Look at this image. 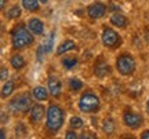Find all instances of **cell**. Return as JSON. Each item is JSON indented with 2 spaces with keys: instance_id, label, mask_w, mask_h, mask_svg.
I'll list each match as a JSON object with an SVG mask.
<instances>
[{
  "instance_id": "6da1fadb",
  "label": "cell",
  "mask_w": 149,
  "mask_h": 139,
  "mask_svg": "<svg viewBox=\"0 0 149 139\" xmlns=\"http://www.w3.org/2000/svg\"><path fill=\"white\" fill-rule=\"evenodd\" d=\"M65 123V110L57 103H51L46 113V128L51 135H55Z\"/></svg>"
},
{
  "instance_id": "7a4b0ae2",
  "label": "cell",
  "mask_w": 149,
  "mask_h": 139,
  "mask_svg": "<svg viewBox=\"0 0 149 139\" xmlns=\"http://www.w3.org/2000/svg\"><path fill=\"white\" fill-rule=\"evenodd\" d=\"M35 43V35L28 25H18L11 30V46L14 50H24Z\"/></svg>"
},
{
  "instance_id": "3957f363",
  "label": "cell",
  "mask_w": 149,
  "mask_h": 139,
  "mask_svg": "<svg viewBox=\"0 0 149 139\" xmlns=\"http://www.w3.org/2000/svg\"><path fill=\"white\" fill-rule=\"evenodd\" d=\"M32 107V96L29 92H21L8 102V110L13 114H25Z\"/></svg>"
},
{
  "instance_id": "277c9868",
  "label": "cell",
  "mask_w": 149,
  "mask_h": 139,
  "mask_svg": "<svg viewBox=\"0 0 149 139\" xmlns=\"http://www.w3.org/2000/svg\"><path fill=\"white\" fill-rule=\"evenodd\" d=\"M101 107V99L93 91H86L79 99V109L83 113H97Z\"/></svg>"
},
{
  "instance_id": "5b68a950",
  "label": "cell",
  "mask_w": 149,
  "mask_h": 139,
  "mask_svg": "<svg viewBox=\"0 0 149 139\" xmlns=\"http://www.w3.org/2000/svg\"><path fill=\"white\" fill-rule=\"evenodd\" d=\"M137 62L131 54H122L116 59V69L123 76H131L135 72Z\"/></svg>"
},
{
  "instance_id": "8992f818",
  "label": "cell",
  "mask_w": 149,
  "mask_h": 139,
  "mask_svg": "<svg viewBox=\"0 0 149 139\" xmlns=\"http://www.w3.org/2000/svg\"><path fill=\"white\" fill-rule=\"evenodd\" d=\"M101 40H102V44L108 48H115L117 47V44L120 43V36L119 33L112 29V28H104L102 29V33H101Z\"/></svg>"
},
{
  "instance_id": "52a82bcc",
  "label": "cell",
  "mask_w": 149,
  "mask_h": 139,
  "mask_svg": "<svg viewBox=\"0 0 149 139\" xmlns=\"http://www.w3.org/2000/svg\"><path fill=\"white\" fill-rule=\"evenodd\" d=\"M123 123L126 127L131 129H137L144 124V117L139 113L134 112H124L123 113Z\"/></svg>"
},
{
  "instance_id": "ba28073f",
  "label": "cell",
  "mask_w": 149,
  "mask_h": 139,
  "mask_svg": "<svg viewBox=\"0 0 149 139\" xmlns=\"http://www.w3.org/2000/svg\"><path fill=\"white\" fill-rule=\"evenodd\" d=\"M46 107L43 106L42 103H36V105H32L31 110H29V120L33 125H37L39 123H42L43 117L46 116Z\"/></svg>"
},
{
  "instance_id": "9c48e42d",
  "label": "cell",
  "mask_w": 149,
  "mask_h": 139,
  "mask_svg": "<svg viewBox=\"0 0 149 139\" xmlns=\"http://www.w3.org/2000/svg\"><path fill=\"white\" fill-rule=\"evenodd\" d=\"M87 14L91 19H100L107 14V6L104 3H93L87 7Z\"/></svg>"
},
{
  "instance_id": "30bf717a",
  "label": "cell",
  "mask_w": 149,
  "mask_h": 139,
  "mask_svg": "<svg viewBox=\"0 0 149 139\" xmlns=\"http://www.w3.org/2000/svg\"><path fill=\"white\" fill-rule=\"evenodd\" d=\"M47 88L50 94H51V96H54V98H59L61 94H62V84H61L58 77H55V76H50L48 77Z\"/></svg>"
},
{
  "instance_id": "8fae6325",
  "label": "cell",
  "mask_w": 149,
  "mask_h": 139,
  "mask_svg": "<svg viewBox=\"0 0 149 139\" xmlns=\"http://www.w3.org/2000/svg\"><path fill=\"white\" fill-rule=\"evenodd\" d=\"M26 25L35 36H40V35H43V32H44V22H43L40 18L33 17L31 19H28Z\"/></svg>"
},
{
  "instance_id": "7c38bea8",
  "label": "cell",
  "mask_w": 149,
  "mask_h": 139,
  "mask_svg": "<svg viewBox=\"0 0 149 139\" xmlns=\"http://www.w3.org/2000/svg\"><path fill=\"white\" fill-rule=\"evenodd\" d=\"M111 65L107 64V62H98V64L94 66V75L97 77H100V79H104V77H107L108 75H111Z\"/></svg>"
},
{
  "instance_id": "4fadbf2b",
  "label": "cell",
  "mask_w": 149,
  "mask_h": 139,
  "mask_svg": "<svg viewBox=\"0 0 149 139\" xmlns=\"http://www.w3.org/2000/svg\"><path fill=\"white\" fill-rule=\"evenodd\" d=\"M109 22H111L113 26L120 28V29H123V28H126L128 25L127 17H124L123 14H120V12H115V14H112Z\"/></svg>"
},
{
  "instance_id": "5bb4252c",
  "label": "cell",
  "mask_w": 149,
  "mask_h": 139,
  "mask_svg": "<svg viewBox=\"0 0 149 139\" xmlns=\"http://www.w3.org/2000/svg\"><path fill=\"white\" fill-rule=\"evenodd\" d=\"M32 94H33V98H35L36 101L43 102V101H47L48 99L50 91H48V88H44V87H42V86H37L33 88Z\"/></svg>"
},
{
  "instance_id": "9a60e30c",
  "label": "cell",
  "mask_w": 149,
  "mask_h": 139,
  "mask_svg": "<svg viewBox=\"0 0 149 139\" xmlns=\"http://www.w3.org/2000/svg\"><path fill=\"white\" fill-rule=\"evenodd\" d=\"M10 65L15 70H21V69H24V68H25L26 61H25V58L22 57L21 54H14V55L10 58Z\"/></svg>"
},
{
  "instance_id": "2e32d148",
  "label": "cell",
  "mask_w": 149,
  "mask_h": 139,
  "mask_svg": "<svg viewBox=\"0 0 149 139\" xmlns=\"http://www.w3.org/2000/svg\"><path fill=\"white\" fill-rule=\"evenodd\" d=\"M115 129H116V123L112 117H107L102 123V131L107 135H112L115 134Z\"/></svg>"
},
{
  "instance_id": "e0dca14e",
  "label": "cell",
  "mask_w": 149,
  "mask_h": 139,
  "mask_svg": "<svg viewBox=\"0 0 149 139\" xmlns=\"http://www.w3.org/2000/svg\"><path fill=\"white\" fill-rule=\"evenodd\" d=\"M74 48H76V43H74L73 40H65L64 43L61 44V46H58V48H57V55L59 57V55L68 53V51H72Z\"/></svg>"
},
{
  "instance_id": "ac0fdd59",
  "label": "cell",
  "mask_w": 149,
  "mask_h": 139,
  "mask_svg": "<svg viewBox=\"0 0 149 139\" xmlns=\"http://www.w3.org/2000/svg\"><path fill=\"white\" fill-rule=\"evenodd\" d=\"M40 1L39 0H22V7L29 12H36L40 8Z\"/></svg>"
},
{
  "instance_id": "d6986e66",
  "label": "cell",
  "mask_w": 149,
  "mask_h": 139,
  "mask_svg": "<svg viewBox=\"0 0 149 139\" xmlns=\"http://www.w3.org/2000/svg\"><path fill=\"white\" fill-rule=\"evenodd\" d=\"M15 90V84H14V81H4V84H3V88H1V98L6 99V98H8V96L14 92Z\"/></svg>"
},
{
  "instance_id": "ffe728a7",
  "label": "cell",
  "mask_w": 149,
  "mask_h": 139,
  "mask_svg": "<svg viewBox=\"0 0 149 139\" xmlns=\"http://www.w3.org/2000/svg\"><path fill=\"white\" fill-rule=\"evenodd\" d=\"M77 64H79L77 57H65V58H62V66L68 70L74 69L77 66Z\"/></svg>"
},
{
  "instance_id": "44dd1931",
  "label": "cell",
  "mask_w": 149,
  "mask_h": 139,
  "mask_svg": "<svg viewBox=\"0 0 149 139\" xmlns=\"http://www.w3.org/2000/svg\"><path fill=\"white\" fill-rule=\"evenodd\" d=\"M83 87H84V84H83V81L80 80L79 77H70V79H69V88H70V91L77 92V91H80V90H83Z\"/></svg>"
},
{
  "instance_id": "7402d4cb",
  "label": "cell",
  "mask_w": 149,
  "mask_h": 139,
  "mask_svg": "<svg viewBox=\"0 0 149 139\" xmlns=\"http://www.w3.org/2000/svg\"><path fill=\"white\" fill-rule=\"evenodd\" d=\"M22 14V10L19 6H13L10 10L6 12V17H7V19H18Z\"/></svg>"
},
{
  "instance_id": "603a6c76",
  "label": "cell",
  "mask_w": 149,
  "mask_h": 139,
  "mask_svg": "<svg viewBox=\"0 0 149 139\" xmlns=\"http://www.w3.org/2000/svg\"><path fill=\"white\" fill-rule=\"evenodd\" d=\"M69 125L72 129H79V128H83L84 121H83V118L77 117V116H73V117H70V120H69Z\"/></svg>"
},
{
  "instance_id": "cb8c5ba5",
  "label": "cell",
  "mask_w": 149,
  "mask_h": 139,
  "mask_svg": "<svg viewBox=\"0 0 149 139\" xmlns=\"http://www.w3.org/2000/svg\"><path fill=\"white\" fill-rule=\"evenodd\" d=\"M15 134L17 136H25V134H26V125H25V123L18 121V124L15 125Z\"/></svg>"
},
{
  "instance_id": "d4e9b609",
  "label": "cell",
  "mask_w": 149,
  "mask_h": 139,
  "mask_svg": "<svg viewBox=\"0 0 149 139\" xmlns=\"http://www.w3.org/2000/svg\"><path fill=\"white\" fill-rule=\"evenodd\" d=\"M53 43H54V33H50V36L47 37L46 40V43L43 44L44 46V50H46V53H51V50H53Z\"/></svg>"
},
{
  "instance_id": "484cf974",
  "label": "cell",
  "mask_w": 149,
  "mask_h": 139,
  "mask_svg": "<svg viewBox=\"0 0 149 139\" xmlns=\"http://www.w3.org/2000/svg\"><path fill=\"white\" fill-rule=\"evenodd\" d=\"M7 77H8V69L6 66H1V69H0V79H1V81H7Z\"/></svg>"
},
{
  "instance_id": "4316f807",
  "label": "cell",
  "mask_w": 149,
  "mask_h": 139,
  "mask_svg": "<svg viewBox=\"0 0 149 139\" xmlns=\"http://www.w3.org/2000/svg\"><path fill=\"white\" fill-rule=\"evenodd\" d=\"M65 138L66 139H77L79 138V135L76 134V132H74V129H73V131H68V132L65 134Z\"/></svg>"
},
{
  "instance_id": "83f0119b",
  "label": "cell",
  "mask_w": 149,
  "mask_h": 139,
  "mask_svg": "<svg viewBox=\"0 0 149 139\" xmlns=\"http://www.w3.org/2000/svg\"><path fill=\"white\" fill-rule=\"evenodd\" d=\"M141 138L142 139H149V129H145L144 132L141 134Z\"/></svg>"
},
{
  "instance_id": "f1b7e54d",
  "label": "cell",
  "mask_w": 149,
  "mask_h": 139,
  "mask_svg": "<svg viewBox=\"0 0 149 139\" xmlns=\"http://www.w3.org/2000/svg\"><path fill=\"white\" fill-rule=\"evenodd\" d=\"M0 138H1V139L6 138V129L4 128H1V131H0Z\"/></svg>"
},
{
  "instance_id": "f546056e",
  "label": "cell",
  "mask_w": 149,
  "mask_h": 139,
  "mask_svg": "<svg viewBox=\"0 0 149 139\" xmlns=\"http://www.w3.org/2000/svg\"><path fill=\"white\" fill-rule=\"evenodd\" d=\"M6 3H7V0H1V3H0V7H1V10H4V8H6Z\"/></svg>"
},
{
  "instance_id": "4dcf8cb0",
  "label": "cell",
  "mask_w": 149,
  "mask_h": 139,
  "mask_svg": "<svg viewBox=\"0 0 149 139\" xmlns=\"http://www.w3.org/2000/svg\"><path fill=\"white\" fill-rule=\"evenodd\" d=\"M146 113H148V114H149V99H148V101H146Z\"/></svg>"
},
{
  "instance_id": "1f68e13d",
  "label": "cell",
  "mask_w": 149,
  "mask_h": 139,
  "mask_svg": "<svg viewBox=\"0 0 149 139\" xmlns=\"http://www.w3.org/2000/svg\"><path fill=\"white\" fill-rule=\"evenodd\" d=\"M39 1H40L42 4H47V3H48V0H39Z\"/></svg>"
}]
</instances>
